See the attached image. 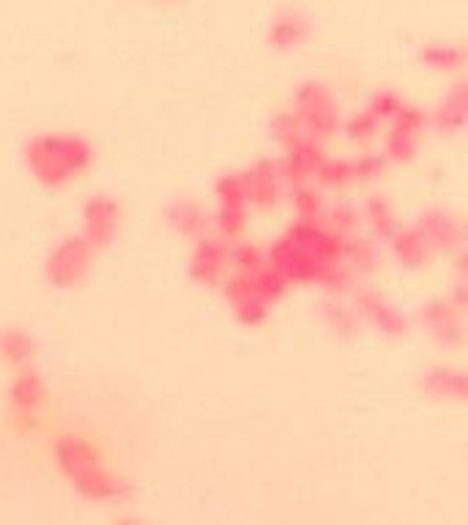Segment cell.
<instances>
[{
    "label": "cell",
    "instance_id": "obj_1",
    "mask_svg": "<svg viewBox=\"0 0 468 525\" xmlns=\"http://www.w3.org/2000/svg\"><path fill=\"white\" fill-rule=\"evenodd\" d=\"M121 525H140V523H121Z\"/></svg>",
    "mask_w": 468,
    "mask_h": 525
}]
</instances>
